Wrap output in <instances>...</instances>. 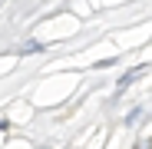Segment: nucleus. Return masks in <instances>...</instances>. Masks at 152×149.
Masks as SVG:
<instances>
[]
</instances>
